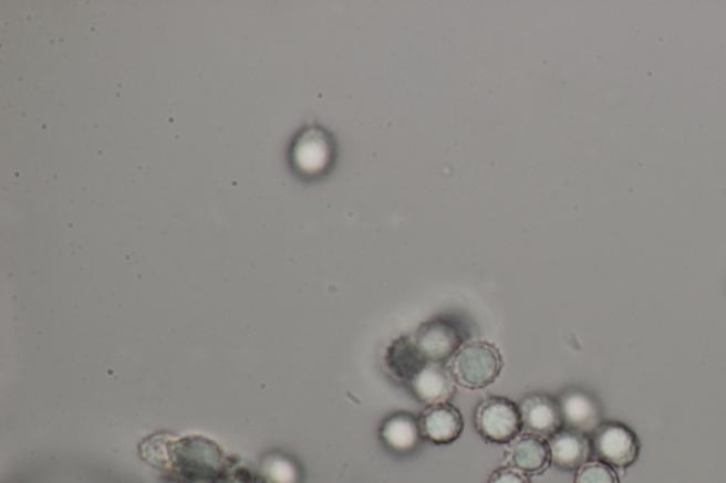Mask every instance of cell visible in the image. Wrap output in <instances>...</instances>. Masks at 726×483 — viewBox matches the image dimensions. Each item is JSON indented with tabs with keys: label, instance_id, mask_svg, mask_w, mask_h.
<instances>
[{
	"label": "cell",
	"instance_id": "7a4b0ae2",
	"mask_svg": "<svg viewBox=\"0 0 726 483\" xmlns=\"http://www.w3.org/2000/svg\"><path fill=\"white\" fill-rule=\"evenodd\" d=\"M476 427L494 444H509L523 429L521 410L506 397H491L477 407Z\"/></svg>",
	"mask_w": 726,
	"mask_h": 483
},
{
	"label": "cell",
	"instance_id": "9c48e42d",
	"mask_svg": "<svg viewBox=\"0 0 726 483\" xmlns=\"http://www.w3.org/2000/svg\"><path fill=\"white\" fill-rule=\"evenodd\" d=\"M509 465L527 475L542 474L551 464V448L543 437L536 434L518 435L508 450Z\"/></svg>",
	"mask_w": 726,
	"mask_h": 483
},
{
	"label": "cell",
	"instance_id": "52a82bcc",
	"mask_svg": "<svg viewBox=\"0 0 726 483\" xmlns=\"http://www.w3.org/2000/svg\"><path fill=\"white\" fill-rule=\"evenodd\" d=\"M559 406H561L563 426L569 430L588 435L593 434L603 424L599 402L587 391L579 389L564 391Z\"/></svg>",
	"mask_w": 726,
	"mask_h": 483
},
{
	"label": "cell",
	"instance_id": "277c9868",
	"mask_svg": "<svg viewBox=\"0 0 726 483\" xmlns=\"http://www.w3.org/2000/svg\"><path fill=\"white\" fill-rule=\"evenodd\" d=\"M416 344L428 361L445 364L461 349L464 336L453 322L435 319L423 324L417 330Z\"/></svg>",
	"mask_w": 726,
	"mask_h": 483
},
{
	"label": "cell",
	"instance_id": "7c38bea8",
	"mask_svg": "<svg viewBox=\"0 0 726 483\" xmlns=\"http://www.w3.org/2000/svg\"><path fill=\"white\" fill-rule=\"evenodd\" d=\"M382 440L395 452H411L421 440L422 431L418 421L408 414H396L385 421L381 430Z\"/></svg>",
	"mask_w": 726,
	"mask_h": 483
},
{
	"label": "cell",
	"instance_id": "6da1fadb",
	"mask_svg": "<svg viewBox=\"0 0 726 483\" xmlns=\"http://www.w3.org/2000/svg\"><path fill=\"white\" fill-rule=\"evenodd\" d=\"M502 356L490 342L464 344L452 359L450 371L457 385L478 390L490 386L502 370Z\"/></svg>",
	"mask_w": 726,
	"mask_h": 483
},
{
	"label": "cell",
	"instance_id": "9a60e30c",
	"mask_svg": "<svg viewBox=\"0 0 726 483\" xmlns=\"http://www.w3.org/2000/svg\"><path fill=\"white\" fill-rule=\"evenodd\" d=\"M488 483H531L527 474L516 468H499L494 472Z\"/></svg>",
	"mask_w": 726,
	"mask_h": 483
},
{
	"label": "cell",
	"instance_id": "ba28073f",
	"mask_svg": "<svg viewBox=\"0 0 726 483\" xmlns=\"http://www.w3.org/2000/svg\"><path fill=\"white\" fill-rule=\"evenodd\" d=\"M422 437L437 445L452 444L464 430L461 412L448 405L428 406L421 417Z\"/></svg>",
	"mask_w": 726,
	"mask_h": 483
},
{
	"label": "cell",
	"instance_id": "5b68a950",
	"mask_svg": "<svg viewBox=\"0 0 726 483\" xmlns=\"http://www.w3.org/2000/svg\"><path fill=\"white\" fill-rule=\"evenodd\" d=\"M413 396L427 406L445 405L456 391V380L450 369L443 364L428 361L411 380Z\"/></svg>",
	"mask_w": 726,
	"mask_h": 483
},
{
	"label": "cell",
	"instance_id": "30bf717a",
	"mask_svg": "<svg viewBox=\"0 0 726 483\" xmlns=\"http://www.w3.org/2000/svg\"><path fill=\"white\" fill-rule=\"evenodd\" d=\"M551 462L559 470L578 471L592 454V442L582 432L564 429L549 440Z\"/></svg>",
	"mask_w": 726,
	"mask_h": 483
},
{
	"label": "cell",
	"instance_id": "3957f363",
	"mask_svg": "<svg viewBox=\"0 0 726 483\" xmlns=\"http://www.w3.org/2000/svg\"><path fill=\"white\" fill-rule=\"evenodd\" d=\"M592 452L599 461L614 468H629L637 461L640 444L629 427L620 422H603L593 432Z\"/></svg>",
	"mask_w": 726,
	"mask_h": 483
},
{
	"label": "cell",
	"instance_id": "5bb4252c",
	"mask_svg": "<svg viewBox=\"0 0 726 483\" xmlns=\"http://www.w3.org/2000/svg\"><path fill=\"white\" fill-rule=\"evenodd\" d=\"M574 483H620V480L613 466L602 461H592L579 468Z\"/></svg>",
	"mask_w": 726,
	"mask_h": 483
},
{
	"label": "cell",
	"instance_id": "4fadbf2b",
	"mask_svg": "<svg viewBox=\"0 0 726 483\" xmlns=\"http://www.w3.org/2000/svg\"><path fill=\"white\" fill-rule=\"evenodd\" d=\"M331 156V146L320 130H309L297 144L295 159L305 172H318L324 169Z\"/></svg>",
	"mask_w": 726,
	"mask_h": 483
},
{
	"label": "cell",
	"instance_id": "8fae6325",
	"mask_svg": "<svg viewBox=\"0 0 726 483\" xmlns=\"http://www.w3.org/2000/svg\"><path fill=\"white\" fill-rule=\"evenodd\" d=\"M428 364L415 339L401 338L387 347L383 365L393 379L411 384L413 377Z\"/></svg>",
	"mask_w": 726,
	"mask_h": 483
},
{
	"label": "cell",
	"instance_id": "8992f818",
	"mask_svg": "<svg viewBox=\"0 0 726 483\" xmlns=\"http://www.w3.org/2000/svg\"><path fill=\"white\" fill-rule=\"evenodd\" d=\"M519 410H521L523 429L531 434L551 438L563 430L561 406L551 397L542 395L526 397Z\"/></svg>",
	"mask_w": 726,
	"mask_h": 483
}]
</instances>
